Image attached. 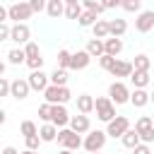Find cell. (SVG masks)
<instances>
[{"label": "cell", "instance_id": "obj_1", "mask_svg": "<svg viewBox=\"0 0 154 154\" xmlns=\"http://www.w3.org/2000/svg\"><path fill=\"white\" fill-rule=\"evenodd\" d=\"M94 111H96V118H99L101 123H111V120L116 118V103L111 101V96H96Z\"/></svg>", "mask_w": 154, "mask_h": 154}, {"label": "cell", "instance_id": "obj_2", "mask_svg": "<svg viewBox=\"0 0 154 154\" xmlns=\"http://www.w3.org/2000/svg\"><path fill=\"white\" fill-rule=\"evenodd\" d=\"M58 144L75 152V149H79V147L84 144V140H82L79 132H75V130L67 125V128H60V132H58Z\"/></svg>", "mask_w": 154, "mask_h": 154}, {"label": "cell", "instance_id": "obj_3", "mask_svg": "<svg viewBox=\"0 0 154 154\" xmlns=\"http://www.w3.org/2000/svg\"><path fill=\"white\" fill-rule=\"evenodd\" d=\"M43 99H46L48 103H67V101L72 99V94H70L67 84H65V87H60V84H48L46 91H43Z\"/></svg>", "mask_w": 154, "mask_h": 154}, {"label": "cell", "instance_id": "obj_4", "mask_svg": "<svg viewBox=\"0 0 154 154\" xmlns=\"http://www.w3.org/2000/svg\"><path fill=\"white\" fill-rule=\"evenodd\" d=\"M106 137H108V132H103V130H89L84 135V144L82 147L87 152H101L103 144H106Z\"/></svg>", "mask_w": 154, "mask_h": 154}, {"label": "cell", "instance_id": "obj_5", "mask_svg": "<svg viewBox=\"0 0 154 154\" xmlns=\"http://www.w3.org/2000/svg\"><path fill=\"white\" fill-rule=\"evenodd\" d=\"M7 12H10V19L12 22H24V19H31L34 7L29 5V0H22V2H12L7 7Z\"/></svg>", "mask_w": 154, "mask_h": 154}, {"label": "cell", "instance_id": "obj_6", "mask_svg": "<svg viewBox=\"0 0 154 154\" xmlns=\"http://www.w3.org/2000/svg\"><path fill=\"white\" fill-rule=\"evenodd\" d=\"M135 130L140 132L142 142H147V144L154 142V120H152V116H140L137 123H135Z\"/></svg>", "mask_w": 154, "mask_h": 154}, {"label": "cell", "instance_id": "obj_7", "mask_svg": "<svg viewBox=\"0 0 154 154\" xmlns=\"http://www.w3.org/2000/svg\"><path fill=\"white\" fill-rule=\"evenodd\" d=\"M130 89L123 84V82H111V87H108V96H111V101L116 103V106H123V103H128L130 101Z\"/></svg>", "mask_w": 154, "mask_h": 154}, {"label": "cell", "instance_id": "obj_8", "mask_svg": "<svg viewBox=\"0 0 154 154\" xmlns=\"http://www.w3.org/2000/svg\"><path fill=\"white\" fill-rule=\"evenodd\" d=\"M106 125H108L106 132H108V137H113V140H116V137H123V135L130 130V120H128L125 116H116V118H113L111 123H106Z\"/></svg>", "mask_w": 154, "mask_h": 154}, {"label": "cell", "instance_id": "obj_9", "mask_svg": "<svg viewBox=\"0 0 154 154\" xmlns=\"http://www.w3.org/2000/svg\"><path fill=\"white\" fill-rule=\"evenodd\" d=\"M10 41H14V43H19V46H26V43L31 41V29L26 26V22H14V24H12V36H10Z\"/></svg>", "mask_w": 154, "mask_h": 154}, {"label": "cell", "instance_id": "obj_10", "mask_svg": "<svg viewBox=\"0 0 154 154\" xmlns=\"http://www.w3.org/2000/svg\"><path fill=\"white\" fill-rule=\"evenodd\" d=\"M154 29V10H144V12H137V19H135V31L140 34H147Z\"/></svg>", "mask_w": 154, "mask_h": 154}, {"label": "cell", "instance_id": "obj_11", "mask_svg": "<svg viewBox=\"0 0 154 154\" xmlns=\"http://www.w3.org/2000/svg\"><path fill=\"white\" fill-rule=\"evenodd\" d=\"M26 79H29V84H31L34 91H46V87L51 84V75H46L43 70H31V75Z\"/></svg>", "mask_w": 154, "mask_h": 154}, {"label": "cell", "instance_id": "obj_12", "mask_svg": "<svg viewBox=\"0 0 154 154\" xmlns=\"http://www.w3.org/2000/svg\"><path fill=\"white\" fill-rule=\"evenodd\" d=\"M70 113H67V108H65V103H53V113H51V123H55L58 128H65V125H70Z\"/></svg>", "mask_w": 154, "mask_h": 154}, {"label": "cell", "instance_id": "obj_13", "mask_svg": "<svg viewBox=\"0 0 154 154\" xmlns=\"http://www.w3.org/2000/svg\"><path fill=\"white\" fill-rule=\"evenodd\" d=\"M29 91H31L29 79H22V77L12 79V94H10V96H14L17 101H22V99H26V96H29Z\"/></svg>", "mask_w": 154, "mask_h": 154}, {"label": "cell", "instance_id": "obj_14", "mask_svg": "<svg viewBox=\"0 0 154 154\" xmlns=\"http://www.w3.org/2000/svg\"><path fill=\"white\" fill-rule=\"evenodd\" d=\"M70 128H72L75 132H79V135H87V132L91 130V120H89L87 113H79V116H72V118H70Z\"/></svg>", "mask_w": 154, "mask_h": 154}, {"label": "cell", "instance_id": "obj_15", "mask_svg": "<svg viewBox=\"0 0 154 154\" xmlns=\"http://www.w3.org/2000/svg\"><path fill=\"white\" fill-rule=\"evenodd\" d=\"M113 77H130L132 72H135V67H132V63H128V60H118L116 58V63L111 65V70H108Z\"/></svg>", "mask_w": 154, "mask_h": 154}, {"label": "cell", "instance_id": "obj_16", "mask_svg": "<svg viewBox=\"0 0 154 154\" xmlns=\"http://www.w3.org/2000/svg\"><path fill=\"white\" fill-rule=\"evenodd\" d=\"M89 63H91V55H89V51H87V48H84V51H77V53H72L70 70H84Z\"/></svg>", "mask_w": 154, "mask_h": 154}, {"label": "cell", "instance_id": "obj_17", "mask_svg": "<svg viewBox=\"0 0 154 154\" xmlns=\"http://www.w3.org/2000/svg\"><path fill=\"white\" fill-rule=\"evenodd\" d=\"M58 132H60V128H58L55 123H43V125L38 128V135H41L43 142H55V140H58Z\"/></svg>", "mask_w": 154, "mask_h": 154}, {"label": "cell", "instance_id": "obj_18", "mask_svg": "<svg viewBox=\"0 0 154 154\" xmlns=\"http://www.w3.org/2000/svg\"><path fill=\"white\" fill-rule=\"evenodd\" d=\"M149 101H152V94L144 91V89H135V91L130 94V103H132L135 108H144Z\"/></svg>", "mask_w": 154, "mask_h": 154}, {"label": "cell", "instance_id": "obj_19", "mask_svg": "<svg viewBox=\"0 0 154 154\" xmlns=\"http://www.w3.org/2000/svg\"><path fill=\"white\" fill-rule=\"evenodd\" d=\"M94 106H96V99H94V96H89V94H79V96H77V111H79V113H87V116H89V113L94 111Z\"/></svg>", "mask_w": 154, "mask_h": 154}, {"label": "cell", "instance_id": "obj_20", "mask_svg": "<svg viewBox=\"0 0 154 154\" xmlns=\"http://www.w3.org/2000/svg\"><path fill=\"white\" fill-rule=\"evenodd\" d=\"M87 51H89V55L91 58H101L103 53H106V43H103V38H89V43H87Z\"/></svg>", "mask_w": 154, "mask_h": 154}, {"label": "cell", "instance_id": "obj_21", "mask_svg": "<svg viewBox=\"0 0 154 154\" xmlns=\"http://www.w3.org/2000/svg\"><path fill=\"white\" fill-rule=\"evenodd\" d=\"M120 142H123V147H128V149H135L140 142H142V137H140V132L135 130V128H130L123 137H120Z\"/></svg>", "mask_w": 154, "mask_h": 154}, {"label": "cell", "instance_id": "obj_22", "mask_svg": "<svg viewBox=\"0 0 154 154\" xmlns=\"http://www.w3.org/2000/svg\"><path fill=\"white\" fill-rule=\"evenodd\" d=\"M103 43H106V53H108V55H116V58H118V53L123 51L120 36H108V38H103Z\"/></svg>", "mask_w": 154, "mask_h": 154}, {"label": "cell", "instance_id": "obj_23", "mask_svg": "<svg viewBox=\"0 0 154 154\" xmlns=\"http://www.w3.org/2000/svg\"><path fill=\"white\" fill-rule=\"evenodd\" d=\"M130 82H132L135 89H144V87L149 84V72H144V70H135V72L130 75Z\"/></svg>", "mask_w": 154, "mask_h": 154}, {"label": "cell", "instance_id": "obj_24", "mask_svg": "<svg viewBox=\"0 0 154 154\" xmlns=\"http://www.w3.org/2000/svg\"><path fill=\"white\" fill-rule=\"evenodd\" d=\"M46 12H48L51 19H58L60 14H65V0H48Z\"/></svg>", "mask_w": 154, "mask_h": 154}, {"label": "cell", "instance_id": "obj_25", "mask_svg": "<svg viewBox=\"0 0 154 154\" xmlns=\"http://www.w3.org/2000/svg\"><path fill=\"white\" fill-rule=\"evenodd\" d=\"M108 29H111V36H123L128 31V22L125 19H108Z\"/></svg>", "mask_w": 154, "mask_h": 154}, {"label": "cell", "instance_id": "obj_26", "mask_svg": "<svg viewBox=\"0 0 154 154\" xmlns=\"http://www.w3.org/2000/svg\"><path fill=\"white\" fill-rule=\"evenodd\" d=\"M94 36L96 38H108L111 36V29H108V19H96V24L91 26Z\"/></svg>", "mask_w": 154, "mask_h": 154}, {"label": "cell", "instance_id": "obj_27", "mask_svg": "<svg viewBox=\"0 0 154 154\" xmlns=\"http://www.w3.org/2000/svg\"><path fill=\"white\" fill-rule=\"evenodd\" d=\"M7 63H10V65H22V63H26V51H24V48H12V51L7 53Z\"/></svg>", "mask_w": 154, "mask_h": 154}, {"label": "cell", "instance_id": "obj_28", "mask_svg": "<svg viewBox=\"0 0 154 154\" xmlns=\"http://www.w3.org/2000/svg\"><path fill=\"white\" fill-rule=\"evenodd\" d=\"M96 19H99V14H96V12H91V10H84V12L79 14L77 24H79V26H94V24H96Z\"/></svg>", "mask_w": 154, "mask_h": 154}, {"label": "cell", "instance_id": "obj_29", "mask_svg": "<svg viewBox=\"0 0 154 154\" xmlns=\"http://www.w3.org/2000/svg\"><path fill=\"white\" fill-rule=\"evenodd\" d=\"M132 67H135V70H144V72H149V70H152V60H149V55H144V53L135 55Z\"/></svg>", "mask_w": 154, "mask_h": 154}, {"label": "cell", "instance_id": "obj_30", "mask_svg": "<svg viewBox=\"0 0 154 154\" xmlns=\"http://www.w3.org/2000/svg\"><path fill=\"white\" fill-rule=\"evenodd\" d=\"M51 84L65 87V84H67V70H65V67H55V70L51 72Z\"/></svg>", "mask_w": 154, "mask_h": 154}, {"label": "cell", "instance_id": "obj_31", "mask_svg": "<svg viewBox=\"0 0 154 154\" xmlns=\"http://www.w3.org/2000/svg\"><path fill=\"white\" fill-rule=\"evenodd\" d=\"M84 12L82 2H75V5H65V17L67 19H79V14Z\"/></svg>", "mask_w": 154, "mask_h": 154}, {"label": "cell", "instance_id": "obj_32", "mask_svg": "<svg viewBox=\"0 0 154 154\" xmlns=\"http://www.w3.org/2000/svg\"><path fill=\"white\" fill-rule=\"evenodd\" d=\"M19 132H22L24 137H29V135H38V128H36L34 120H22V123H19Z\"/></svg>", "mask_w": 154, "mask_h": 154}, {"label": "cell", "instance_id": "obj_33", "mask_svg": "<svg viewBox=\"0 0 154 154\" xmlns=\"http://www.w3.org/2000/svg\"><path fill=\"white\" fill-rule=\"evenodd\" d=\"M70 60H72V53H70L67 48H60V51H58V67L70 70Z\"/></svg>", "mask_w": 154, "mask_h": 154}, {"label": "cell", "instance_id": "obj_34", "mask_svg": "<svg viewBox=\"0 0 154 154\" xmlns=\"http://www.w3.org/2000/svg\"><path fill=\"white\" fill-rule=\"evenodd\" d=\"M82 5H84V10H91V12H96V14H103V12H106L103 2H99V0H82Z\"/></svg>", "mask_w": 154, "mask_h": 154}, {"label": "cell", "instance_id": "obj_35", "mask_svg": "<svg viewBox=\"0 0 154 154\" xmlns=\"http://www.w3.org/2000/svg\"><path fill=\"white\" fill-rule=\"evenodd\" d=\"M51 113H53V103H41L38 106V118L43 120V123H51Z\"/></svg>", "mask_w": 154, "mask_h": 154}, {"label": "cell", "instance_id": "obj_36", "mask_svg": "<svg viewBox=\"0 0 154 154\" xmlns=\"http://www.w3.org/2000/svg\"><path fill=\"white\" fill-rule=\"evenodd\" d=\"M120 7L125 12H142V0H123Z\"/></svg>", "mask_w": 154, "mask_h": 154}, {"label": "cell", "instance_id": "obj_37", "mask_svg": "<svg viewBox=\"0 0 154 154\" xmlns=\"http://www.w3.org/2000/svg\"><path fill=\"white\" fill-rule=\"evenodd\" d=\"M12 94V79L0 77V96H10Z\"/></svg>", "mask_w": 154, "mask_h": 154}, {"label": "cell", "instance_id": "obj_38", "mask_svg": "<svg viewBox=\"0 0 154 154\" xmlns=\"http://www.w3.org/2000/svg\"><path fill=\"white\" fill-rule=\"evenodd\" d=\"M113 63H116V55H108V53H103V55L99 58V65H101L106 72L111 70V65H113Z\"/></svg>", "mask_w": 154, "mask_h": 154}, {"label": "cell", "instance_id": "obj_39", "mask_svg": "<svg viewBox=\"0 0 154 154\" xmlns=\"http://www.w3.org/2000/svg\"><path fill=\"white\" fill-rule=\"evenodd\" d=\"M24 142H26V149H38V144L43 140H41V135H29V137H24Z\"/></svg>", "mask_w": 154, "mask_h": 154}, {"label": "cell", "instance_id": "obj_40", "mask_svg": "<svg viewBox=\"0 0 154 154\" xmlns=\"http://www.w3.org/2000/svg\"><path fill=\"white\" fill-rule=\"evenodd\" d=\"M24 51H26V58H36V55H41L38 43H34V41H29V43L24 46Z\"/></svg>", "mask_w": 154, "mask_h": 154}, {"label": "cell", "instance_id": "obj_41", "mask_svg": "<svg viewBox=\"0 0 154 154\" xmlns=\"http://www.w3.org/2000/svg\"><path fill=\"white\" fill-rule=\"evenodd\" d=\"M10 36H12V26H10L7 22H2V24H0V41H7Z\"/></svg>", "mask_w": 154, "mask_h": 154}, {"label": "cell", "instance_id": "obj_42", "mask_svg": "<svg viewBox=\"0 0 154 154\" xmlns=\"http://www.w3.org/2000/svg\"><path fill=\"white\" fill-rule=\"evenodd\" d=\"M26 65H29L31 70H41V67H43V58H41V55H36V58H26Z\"/></svg>", "mask_w": 154, "mask_h": 154}, {"label": "cell", "instance_id": "obj_43", "mask_svg": "<svg viewBox=\"0 0 154 154\" xmlns=\"http://www.w3.org/2000/svg\"><path fill=\"white\" fill-rule=\"evenodd\" d=\"M29 5L34 7V12H43L48 7V0H29Z\"/></svg>", "mask_w": 154, "mask_h": 154}, {"label": "cell", "instance_id": "obj_44", "mask_svg": "<svg viewBox=\"0 0 154 154\" xmlns=\"http://www.w3.org/2000/svg\"><path fill=\"white\" fill-rule=\"evenodd\" d=\"M132 154H152V149H149V144H147V142H140V144L132 149Z\"/></svg>", "mask_w": 154, "mask_h": 154}, {"label": "cell", "instance_id": "obj_45", "mask_svg": "<svg viewBox=\"0 0 154 154\" xmlns=\"http://www.w3.org/2000/svg\"><path fill=\"white\" fill-rule=\"evenodd\" d=\"M101 2H103L106 10H113V7H120L123 5V0H101Z\"/></svg>", "mask_w": 154, "mask_h": 154}, {"label": "cell", "instance_id": "obj_46", "mask_svg": "<svg viewBox=\"0 0 154 154\" xmlns=\"http://www.w3.org/2000/svg\"><path fill=\"white\" fill-rule=\"evenodd\" d=\"M2 154H19V152H17L14 147H5V149H2Z\"/></svg>", "mask_w": 154, "mask_h": 154}, {"label": "cell", "instance_id": "obj_47", "mask_svg": "<svg viewBox=\"0 0 154 154\" xmlns=\"http://www.w3.org/2000/svg\"><path fill=\"white\" fill-rule=\"evenodd\" d=\"M22 154H38V149H24Z\"/></svg>", "mask_w": 154, "mask_h": 154}, {"label": "cell", "instance_id": "obj_48", "mask_svg": "<svg viewBox=\"0 0 154 154\" xmlns=\"http://www.w3.org/2000/svg\"><path fill=\"white\" fill-rule=\"evenodd\" d=\"M60 154H72V149H65V147H63V149H60Z\"/></svg>", "mask_w": 154, "mask_h": 154}, {"label": "cell", "instance_id": "obj_49", "mask_svg": "<svg viewBox=\"0 0 154 154\" xmlns=\"http://www.w3.org/2000/svg\"><path fill=\"white\" fill-rule=\"evenodd\" d=\"M75 2H82V0H65V5H75Z\"/></svg>", "mask_w": 154, "mask_h": 154}, {"label": "cell", "instance_id": "obj_50", "mask_svg": "<svg viewBox=\"0 0 154 154\" xmlns=\"http://www.w3.org/2000/svg\"><path fill=\"white\" fill-rule=\"evenodd\" d=\"M89 154H101V152H89Z\"/></svg>", "mask_w": 154, "mask_h": 154}, {"label": "cell", "instance_id": "obj_51", "mask_svg": "<svg viewBox=\"0 0 154 154\" xmlns=\"http://www.w3.org/2000/svg\"><path fill=\"white\" fill-rule=\"evenodd\" d=\"M152 103H154V91H152Z\"/></svg>", "mask_w": 154, "mask_h": 154}, {"label": "cell", "instance_id": "obj_52", "mask_svg": "<svg viewBox=\"0 0 154 154\" xmlns=\"http://www.w3.org/2000/svg\"><path fill=\"white\" fill-rule=\"evenodd\" d=\"M152 120H154V116H152Z\"/></svg>", "mask_w": 154, "mask_h": 154}]
</instances>
